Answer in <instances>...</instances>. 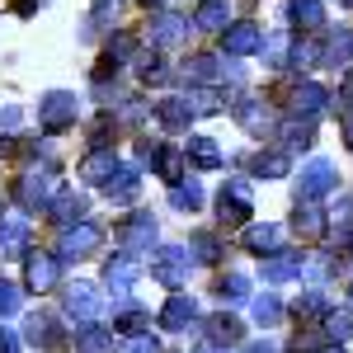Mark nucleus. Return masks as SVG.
<instances>
[{
    "instance_id": "f3484780",
    "label": "nucleus",
    "mask_w": 353,
    "mask_h": 353,
    "mask_svg": "<svg viewBox=\"0 0 353 353\" xmlns=\"http://www.w3.org/2000/svg\"><path fill=\"white\" fill-rule=\"evenodd\" d=\"M278 141H283L288 156H292V151H311V146H316V123L301 118V113H292V118L278 128Z\"/></svg>"
},
{
    "instance_id": "3c124183",
    "label": "nucleus",
    "mask_w": 353,
    "mask_h": 353,
    "mask_svg": "<svg viewBox=\"0 0 353 353\" xmlns=\"http://www.w3.org/2000/svg\"><path fill=\"white\" fill-rule=\"evenodd\" d=\"M19 118H24V113L14 109V104H5V109H0V128H19Z\"/></svg>"
},
{
    "instance_id": "79ce46f5",
    "label": "nucleus",
    "mask_w": 353,
    "mask_h": 353,
    "mask_svg": "<svg viewBox=\"0 0 353 353\" xmlns=\"http://www.w3.org/2000/svg\"><path fill=\"white\" fill-rule=\"evenodd\" d=\"M353 334V311H325V339L330 344H344Z\"/></svg>"
},
{
    "instance_id": "6ab92c4d",
    "label": "nucleus",
    "mask_w": 353,
    "mask_h": 353,
    "mask_svg": "<svg viewBox=\"0 0 353 353\" xmlns=\"http://www.w3.org/2000/svg\"><path fill=\"white\" fill-rule=\"evenodd\" d=\"M353 61V28H330L321 43V66H349Z\"/></svg>"
},
{
    "instance_id": "72a5a7b5",
    "label": "nucleus",
    "mask_w": 353,
    "mask_h": 353,
    "mask_svg": "<svg viewBox=\"0 0 353 353\" xmlns=\"http://www.w3.org/2000/svg\"><path fill=\"white\" fill-rule=\"evenodd\" d=\"M76 353H113V330H99V325L76 330Z\"/></svg>"
},
{
    "instance_id": "7c9ffc66",
    "label": "nucleus",
    "mask_w": 353,
    "mask_h": 353,
    "mask_svg": "<svg viewBox=\"0 0 353 353\" xmlns=\"http://www.w3.org/2000/svg\"><path fill=\"white\" fill-rule=\"evenodd\" d=\"M325 104H330V90H325V85L306 81V85L292 90V113H306V118H311V113H321Z\"/></svg>"
},
{
    "instance_id": "0eeeda50",
    "label": "nucleus",
    "mask_w": 353,
    "mask_h": 353,
    "mask_svg": "<svg viewBox=\"0 0 353 353\" xmlns=\"http://www.w3.org/2000/svg\"><path fill=\"white\" fill-rule=\"evenodd\" d=\"M57 193H61V179H57V170H33V174H24L19 184H14V198L24 203V212H38V208H48Z\"/></svg>"
},
{
    "instance_id": "ea45409f",
    "label": "nucleus",
    "mask_w": 353,
    "mask_h": 353,
    "mask_svg": "<svg viewBox=\"0 0 353 353\" xmlns=\"http://www.w3.org/2000/svg\"><path fill=\"white\" fill-rule=\"evenodd\" d=\"M189 254H198L203 264H212V259H221V241L212 236V231H193L189 236Z\"/></svg>"
},
{
    "instance_id": "1a4fd4ad",
    "label": "nucleus",
    "mask_w": 353,
    "mask_h": 353,
    "mask_svg": "<svg viewBox=\"0 0 353 353\" xmlns=\"http://www.w3.org/2000/svg\"><path fill=\"white\" fill-rule=\"evenodd\" d=\"M61 306H66V316H71V321L94 325V316L104 311V292H99L94 283H71V288H66V297H61Z\"/></svg>"
},
{
    "instance_id": "f8f14e48",
    "label": "nucleus",
    "mask_w": 353,
    "mask_h": 353,
    "mask_svg": "<svg viewBox=\"0 0 353 353\" xmlns=\"http://www.w3.org/2000/svg\"><path fill=\"white\" fill-rule=\"evenodd\" d=\"M161 330H174V334H184V330L198 325V301L189 297V292H170V301L161 306Z\"/></svg>"
},
{
    "instance_id": "7ed1b4c3",
    "label": "nucleus",
    "mask_w": 353,
    "mask_h": 353,
    "mask_svg": "<svg viewBox=\"0 0 353 353\" xmlns=\"http://www.w3.org/2000/svg\"><path fill=\"white\" fill-rule=\"evenodd\" d=\"M189 245H165V250H156L151 254V278L161 283V288H170V292H179L184 283H189Z\"/></svg>"
},
{
    "instance_id": "4c0bfd02",
    "label": "nucleus",
    "mask_w": 353,
    "mask_h": 353,
    "mask_svg": "<svg viewBox=\"0 0 353 353\" xmlns=\"http://www.w3.org/2000/svg\"><path fill=\"white\" fill-rule=\"evenodd\" d=\"M170 208H174V212H198V208H203V189H198V184H170Z\"/></svg>"
},
{
    "instance_id": "b1692460",
    "label": "nucleus",
    "mask_w": 353,
    "mask_h": 353,
    "mask_svg": "<svg viewBox=\"0 0 353 353\" xmlns=\"http://www.w3.org/2000/svg\"><path fill=\"white\" fill-rule=\"evenodd\" d=\"M184 161H193L198 170H221L226 156H221V146L212 137H189V141H184Z\"/></svg>"
},
{
    "instance_id": "412c9836",
    "label": "nucleus",
    "mask_w": 353,
    "mask_h": 353,
    "mask_svg": "<svg viewBox=\"0 0 353 353\" xmlns=\"http://www.w3.org/2000/svg\"><path fill=\"white\" fill-rule=\"evenodd\" d=\"M151 113H156V123L165 132H189V123H193L189 99H161V104H151Z\"/></svg>"
},
{
    "instance_id": "f704fd0d",
    "label": "nucleus",
    "mask_w": 353,
    "mask_h": 353,
    "mask_svg": "<svg viewBox=\"0 0 353 353\" xmlns=\"http://www.w3.org/2000/svg\"><path fill=\"white\" fill-rule=\"evenodd\" d=\"M288 52H292V38H288V33H273V38H264V48H259L264 66H273V71L288 66Z\"/></svg>"
},
{
    "instance_id": "a878e982",
    "label": "nucleus",
    "mask_w": 353,
    "mask_h": 353,
    "mask_svg": "<svg viewBox=\"0 0 353 353\" xmlns=\"http://www.w3.org/2000/svg\"><path fill=\"white\" fill-rule=\"evenodd\" d=\"M226 24H231V5H226V0H198V10H193V28H203V33H221Z\"/></svg>"
},
{
    "instance_id": "a19ab883",
    "label": "nucleus",
    "mask_w": 353,
    "mask_h": 353,
    "mask_svg": "<svg viewBox=\"0 0 353 353\" xmlns=\"http://www.w3.org/2000/svg\"><path fill=\"white\" fill-rule=\"evenodd\" d=\"M217 297L221 301H245L250 297V278H245V273H221L217 278Z\"/></svg>"
},
{
    "instance_id": "4468645a",
    "label": "nucleus",
    "mask_w": 353,
    "mask_h": 353,
    "mask_svg": "<svg viewBox=\"0 0 353 353\" xmlns=\"http://www.w3.org/2000/svg\"><path fill=\"white\" fill-rule=\"evenodd\" d=\"M137 278H141V264H137V254H113L109 264H104V288H113V297H128Z\"/></svg>"
},
{
    "instance_id": "49530a36",
    "label": "nucleus",
    "mask_w": 353,
    "mask_h": 353,
    "mask_svg": "<svg viewBox=\"0 0 353 353\" xmlns=\"http://www.w3.org/2000/svg\"><path fill=\"white\" fill-rule=\"evenodd\" d=\"M330 339L325 334H292V344H288V353H325Z\"/></svg>"
},
{
    "instance_id": "dca6fc26",
    "label": "nucleus",
    "mask_w": 353,
    "mask_h": 353,
    "mask_svg": "<svg viewBox=\"0 0 353 353\" xmlns=\"http://www.w3.org/2000/svg\"><path fill=\"white\" fill-rule=\"evenodd\" d=\"M28 254V217H0V259Z\"/></svg>"
},
{
    "instance_id": "393cba45",
    "label": "nucleus",
    "mask_w": 353,
    "mask_h": 353,
    "mask_svg": "<svg viewBox=\"0 0 353 353\" xmlns=\"http://www.w3.org/2000/svg\"><path fill=\"white\" fill-rule=\"evenodd\" d=\"M288 19H292L301 33H321V28H325V5H321V0H288Z\"/></svg>"
},
{
    "instance_id": "f03ea898",
    "label": "nucleus",
    "mask_w": 353,
    "mask_h": 353,
    "mask_svg": "<svg viewBox=\"0 0 353 353\" xmlns=\"http://www.w3.org/2000/svg\"><path fill=\"white\" fill-rule=\"evenodd\" d=\"M217 212H221V226H250V217H254V189H250L245 174H236V179L221 184Z\"/></svg>"
},
{
    "instance_id": "bf43d9fd",
    "label": "nucleus",
    "mask_w": 353,
    "mask_h": 353,
    "mask_svg": "<svg viewBox=\"0 0 353 353\" xmlns=\"http://www.w3.org/2000/svg\"><path fill=\"white\" fill-rule=\"evenodd\" d=\"M349 10H353V0H349Z\"/></svg>"
},
{
    "instance_id": "8fccbe9b",
    "label": "nucleus",
    "mask_w": 353,
    "mask_h": 353,
    "mask_svg": "<svg viewBox=\"0 0 353 353\" xmlns=\"http://www.w3.org/2000/svg\"><path fill=\"white\" fill-rule=\"evenodd\" d=\"M339 128H344V141H349V151H353V99L344 104V113H339Z\"/></svg>"
},
{
    "instance_id": "5fc2aeb1",
    "label": "nucleus",
    "mask_w": 353,
    "mask_h": 353,
    "mask_svg": "<svg viewBox=\"0 0 353 353\" xmlns=\"http://www.w3.org/2000/svg\"><path fill=\"white\" fill-rule=\"evenodd\" d=\"M141 5H146V10H165V0H141Z\"/></svg>"
},
{
    "instance_id": "a18cd8bd",
    "label": "nucleus",
    "mask_w": 353,
    "mask_h": 353,
    "mask_svg": "<svg viewBox=\"0 0 353 353\" xmlns=\"http://www.w3.org/2000/svg\"><path fill=\"white\" fill-rule=\"evenodd\" d=\"M137 76H141L146 85H165V81H170V71H165V61L156 52H151V57H137Z\"/></svg>"
},
{
    "instance_id": "13d9d810",
    "label": "nucleus",
    "mask_w": 353,
    "mask_h": 353,
    "mask_svg": "<svg viewBox=\"0 0 353 353\" xmlns=\"http://www.w3.org/2000/svg\"><path fill=\"white\" fill-rule=\"evenodd\" d=\"M325 353H344V349H325Z\"/></svg>"
},
{
    "instance_id": "6e6d98bb",
    "label": "nucleus",
    "mask_w": 353,
    "mask_h": 353,
    "mask_svg": "<svg viewBox=\"0 0 353 353\" xmlns=\"http://www.w3.org/2000/svg\"><path fill=\"white\" fill-rule=\"evenodd\" d=\"M198 353H226V349H217V344H203V349H198Z\"/></svg>"
},
{
    "instance_id": "5701e85b",
    "label": "nucleus",
    "mask_w": 353,
    "mask_h": 353,
    "mask_svg": "<svg viewBox=\"0 0 353 353\" xmlns=\"http://www.w3.org/2000/svg\"><path fill=\"white\" fill-rule=\"evenodd\" d=\"M104 193H109L113 208H123V203H132L137 193H141V174H137L132 165H118V170H113V179L104 184Z\"/></svg>"
},
{
    "instance_id": "aec40b11",
    "label": "nucleus",
    "mask_w": 353,
    "mask_h": 353,
    "mask_svg": "<svg viewBox=\"0 0 353 353\" xmlns=\"http://www.w3.org/2000/svg\"><path fill=\"white\" fill-rule=\"evenodd\" d=\"M325 226L330 221H325V212H321V203H316V198H297V208H292V231L311 241V236H321Z\"/></svg>"
},
{
    "instance_id": "c85d7f7f",
    "label": "nucleus",
    "mask_w": 353,
    "mask_h": 353,
    "mask_svg": "<svg viewBox=\"0 0 353 353\" xmlns=\"http://www.w3.org/2000/svg\"><path fill=\"white\" fill-rule=\"evenodd\" d=\"M245 339V325L236 316H208V344H217V349H231V344H241Z\"/></svg>"
},
{
    "instance_id": "2f4dec72",
    "label": "nucleus",
    "mask_w": 353,
    "mask_h": 353,
    "mask_svg": "<svg viewBox=\"0 0 353 353\" xmlns=\"http://www.w3.org/2000/svg\"><path fill=\"white\" fill-rule=\"evenodd\" d=\"M288 170H292V156H288L283 146L254 156V179H288Z\"/></svg>"
},
{
    "instance_id": "f257e3e1",
    "label": "nucleus",
    "mask_w": 353,
    "mask_h": 353,
    "mask_svg": "<svg viewBox=\"0 0 353 353\" xmlns=\"http://www.w3.org/2000/svg\"><path fill=\"white\" fill-rule=\"evenodd\" d=\"M76 118H81V99H76L71 90H48V94L38 99V123H43V132H48V137L71 132Z\"/></svg>"
},
{
    "instance_id": "e433bc0d",
    "label": "nucleus",
    "mask_w": 353,
    "mask_h": 353,
    "mask_svg": "<svg viewBox=\"0 0 353 353\" xmlns=\"http://www.w3.org/2000/svg\"><path fill=\"white\" fill-rule=\"evenodd\" d=\"M288 66H297V71H311V66H321V43L316 38H292V52H288Z\"/></svg>"
},
{
    "instance_id": "2eb2a0df",
    "label": "nucleus",
    "mask_w": 353,
    "mask_h": 353,
    "mask_svg": "<svg viewBox=\"0 0 353 353\" xmlns=\"http://www.w3.org/2000/svg\"><path fill=\"white\" fill-rule=\"evenodd\" d=\"M113 170H118V156H113V146H90V156L81 161V174L85 184H109L113 179Z\"/></svg>"
},
{
    "instance_id": "864d4df0",
    "label": "nucleus",
    "mask_w": 353,
    "mask_h": 353,
    "mask_svg": "<svg viewBox=\"0 0 353 353\" xmlns=\"http://www.w3.org/2000/svg\"><path fill=\"white\" fill-rule=\"evenodd\" d=\"M241 353H278V349H273L269 339H264V344H259V339H254V344H245V349H241Z\"/></svg>"
},
{
    "instance_id": "9d476101",
    "label": "nucleus",
    "mask_w": 353,
    "mask_h": 353,
    "mask_svg": "<svg viewBox=\"0 0 353 353\" xmlns=\"http://www.w3.org/2000/svg\"><path fill=\"white\" fill-rule=\"evenodd\" d=\"M24 283L33 288V292H52L57 283H61V259L57 254H48V250H28L24 254Z\"/></svg>"
},
{
    "instance_id": "9b49d317",
    "label": "nucleus",
    "mask_w": 353,
    "mask_h": 353,
    "mask_svg": "<svg viewBox=\"0 0 353 353\" xmlns=\"http://www.w3.org/2000/svg\"><path fill=\"white\" fill-rule=\"evenodd\" d=\"M264 48V28L250 24V19H241V24H226L221 28V52L226 57H250Z\"/></svg>"
},
{
    "instance_id": "58836bf2",
    "label": "nucleus",
    "mask_w": 353,
    "mask_h": 353,
    "mask_svg": "<svg viewBox=\"0 0 353 353\" xmlns=\"http://www.w3.org/2000/svg\"><path fill=\"white\" fill-rule=\"evenodd\" d=\"M250 316H254L259 325H278V321H283V301L273 297V292H264V297L250 301Z\"/></svg>"
},
{
    "instance_id": "20e7f679",
    "label": "nucleus",
    "mask_w": 353,
    "mask_h": 353,
    "mask_svg": "<svg viewBox=\"0 0 353 353\" xmlns=\"http://www.w3.org/2000/svg\"><path fill=\"white\" fill-rule=\"evenodd\" d=\"M193 33V19L189 14H174V10H156V19L146 24V43L151 48H179V43H189Z\"/></svg>"
},
{
    "instance_id": "39448f33",
    "label": "nucleus",
    "mask_w": 353,
    "mask_h": 353,
    "mask_svg": "<svg viewBox=\"0 0 353 353\" xmlns=\"http://www.w3.org/2000/svg\"><path fill=\"white\" fill-rule=\"evenodd\" d=\"M137 151H141V161L151 165L165 184H179L184 179V146H174V141H141Z\"/></svg>"
},
{
    "instance_id": "bb28decb",
    "label": "nucleus",
    "mask_w": 353,
    "mask_h": 353,
    "mask_svg": "<svg viewBox=\"0 0 353 353\" xmlns=\"http://www.w3.org/2000/svg\"><path fill=\"white\" fill-rule=\"evenodd\" d=\"M254 254H273L278 245H283V226H273V221H250L245 226V236H241Z\"/></svg>"
},
{
    "instance_id": "052dcab7",
    "label": "nucleus",
    "mask_w": 353,
    "mask_h": 353,
    "mask_svg": "<svg viewBox=\"0 0 353 353\" xmlns=\"http://www.w3.org/2000/svg\"><path fill=\"white\" fill-rule=\"evenodd\" d=\"M344 5H349V0H344Z\"/></svg>"
},
{
    "instance_id": "473e14b6",
    "label": "nucleus",
    "mask_w": 353,
    "mask_h": 353,
    "mask_svg": "<svg viewBox=\"0 0 353 353\" xmlns=\"http://www.w3.org/2000/svg\"><path fill=\"white\" fill-rule=\"evenodd\" d=\"M231 113L241 118V128H245V132H254V137H264V132H269V109H264L259 99H241V104H236Z\"/></svg>"
},
{
    "instance_id": "603ef678",
    "label": "nucleus",
    "mask_w": 353,
    "mask_h": 353,
    "mask_svg": "<svg viewBox=\"0 0 353 353\" xmlns=\"http://www.w3.org/2000/svg\"><path fill=\"white\" fill-rule=\"evenodd\" d=\"M0 353H19V334L14 330H0Z\"/></svg>"
},
{
    "instance_id": "4be33fe9",
    "label": "nucleus",
    "mask_w": 353,
    "mask_h": 353,
    "mask_svg": "<svg viewBox=\"0 0 353 353\" xmlns=\"http://www.w3.org/2000/svg\"><path fill=\"white\" fill-rule=\"evenodd\" d=\"M301 264H306V254L273 250V259H264V283H292V278H301Z\"/></svg>"
},
{
    "instance_id": "cd10ccee",
    "label": "nucleus",
    "mask_w": 353,
    "mask_h": 353,
    "mask_svg": "<svg viewBox=\"0 0 353 353\" xmlns=\"http://www.w3.org/2000/svg\"><path fill=\"white\" fill-rule=\"evenodd\" d=\"M113 330H123V334H146V330H151V316H146L141 306H132V297H118V306H113Z\"/></svg>"
},
{
    "instance_id": "de8ad7c7",
    "label": "nucleus",
    "mask_w": 353,
    "mask_h": 353,
    "mask_svg": "<svg viewBox=\"0 0 353 353\" xmlns=\"http://www.w3.org/2000/svg\"><path fill=\"white\" fill-rule=\"evenodd\" d=\"M113 353H161V344H156L151 334H123V344Z\"/></svg>"
},
{
    "instance_id": "37998d69",
    "label": "nucleus",
    "mask_w": 353,
    "mask_h": 353,
    "mask_svg": "<svg viewBox=\"0 0 353 353\" xmlns=\"http://www.w3.org/2000/svg\"><path fill=\"white\" fill-rule=\"evenodd\" d=\"M292 316H297V321H311V316H325V297H321V288L301 292V297L292 301Z\"/></svg>"
},
{
    "instance_id": "c756f323",
    "label": "nucleus",
    "mask_w": 353,
    "mask_h": 353,
    "mask_svg": "<svg viewBox=\"0 0 353 353\" xmlns=\"http://www.w3.org/2000/svg\"><path fill=\"white\" fill-rule=\"evenodd\" d=\"M48 212H52V221H57V226L85 221V198H81V193H71L66 184H61V193H57L52 203H48Z\"/></svg>"
},
{
    "instance_id": "a211bd4d",
    "label": "nucleus",
    "mask_w": 353,
    "mask_h": 353,
    "mask_svg": "<svg viewBox=\"0 0 353 353\" xmlns=\"http://www.w3.org/2000/svg\"><path fill=\"white\" fill-rule=\"evenodd\" d=\"M24 339L33 349H57L66 334H61V321H57V316H38V311H33L24 321Z\"/></svg>"
},
{
    "instance_id": "423d86ee",
    "label": "nucleus",
    "mask_w": 353,
    "mask_h": 353,
    "mask_svg": "<svg viewBox=\"0 0 353 353\" xmlns=\"http://www.w3.org/2000/svg\"><path fill=\"white\" fill-rule=\"evenodd\" d=\"M99 245H104V231H99L94 221H71V226H61L57 259H85V254H94Z\"/></svg>"
},
{
    "instance_id": "ddd939ff",
    "label": "nucleus",
    "mask_w": 353,
    "mask_h": 353,
    "mask_svg": "<svg viewBox=\"0 0 353 353\" xmlns=\"http://www.w3.org/2000/svg\"><path fill=\"white\" fill-rule=\"evenodd\" d=\"M339 189V170L330 161H311L301 170V184H297V198H325V193Z\"/></svg>"
},
{
    "instance_id": "4d7b16f0",
    "label": "nucleus",
    "mask_w": 353,
    "mask_h": 353,
    "mask_svg": "<svg viewBox=\"0 0 353 353\" xmlns=\"http://www.w3.org/2000/svg\"><path fill=\"white\" fill-rule=\"evenodd\" d=\"M0 217H5V198H0Z\"/></svg>"
},
{
    "instance_id": "c9c22d12",
    "label": "nucleus",
    "mask_w": 353,
    "mask_h": 353,
    "mask_svg": "<svg viewBox=\"0 0 353 353\" xmlns=\"http://www.w3.org/2000/svg\"><path fill=\"white\" fill-rule=\"evenodd\" d=\"M221 104H226V99H221L217 85H193V90H189V109H193V118H198V113H217Z\"/></svg>"
},
{
    "instance_id": "6e6552de",
    "label": "nucleus",
    "mask_w": 353,
    "mask_h": 353,
    "mask_svg": "<svg viewBox=\"0 0 353 353\" xmlns=\"http://www.w3.org/2000/svg\"><path fill=\"white\" fill-rule=\"evenodd\" d=\"M113 241L123 245V254H141V250H151V245H156V217L137 212V217L118 221V226H113Z\"/></svg>"
},
{
    "instance_id": "09e8293b",
    "label": "nucleus",
    "mask_w": 353,
    "mask_h": 353,
    "mask_svg": "<svg viewBox=\"0 0 353 353\" xmlns=\"http://www.w3.org/2000/svg\"><path fill=\"white\" fill-rule=\"evenodd\" d=\"M19 288H14V283H0V321H5V316H14V311H19Z\"/></svg>"
},
{
    "instance_id": "c03bdc74",
    "label": "nucleus",
    "mask_w": 353,
    "mask_h": 353,
    "mask_svg": "<svg viewBox=\"0 0 353 353\" xmlns=\"http://www.w3.org/2000/svg\"><path fill=\"white\" fill-rule=\"evenodd\" d=\"M330 226H334V236H339V241H353V203H349V198H339V203H334Z\"/></svg>"
}]
</instances>
